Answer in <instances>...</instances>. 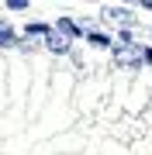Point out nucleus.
Returning a JSON list of instances; mask_svg holds the SVG:
<instances>
[{"label":"nucleus","instance_id":"nucleus-1","mask_svg":"<svg viewBox=\"0 0 152 155\" xmlns=\"http://www.w3.org/2000/svg\"><path fill=\"white\" fill-rule=\"evenodd\" d=\"M114 62H118L121 69H138L142 62H145V48H142L138 41H131V45H114Z\"/></svg>","mask_w":152,"mask_h":155},{"label":"nucleus","instance_id":"nucleus-2","mask_svg":"<svg viewBox=\"0 0 152 155\" xmlns=\"http://www.w3.org/2000/svg\"><path fill=\"white\" fill-rule=\"evenodd\" d=\"M56 31L66 35V38H83V28H79L73 17H59V21H56Z\"/></svg>","mask_w":152,"mask_h":155},{"label":"nucleus","instance_id":"nucleus-3","mask_svg":"<svg viewBox=\"0 0 152 155\" xmlns=\"http://www.w3.org/2000/svg\"><path fill=\"white\" fill-rule=\"evenodd\" d=\"M45 48L56 52V55H66V52H69V38H66V35H59V31H52L49 38H45Z\"/></svg>","mask_w":152,"mask_h":155},{"label":"nucleus","instance_id":"nucleus-4","mask_svg":"<svg viewBox=\"0 0 152 155\" xmlns=\"http://www.w3.org/2000/svg\"><path fill=\"white\" fill-rule=\"evenodd\" d=\"M100 14L104 17H114V21H124V24L131 21V11H128V7H104Z\"/></svg>","mask_w":152,"mask_h":155},{"label":"nucleus","instance_id":"nucleus-5","mask_svg":"<svg viewBox=\"0 0 152 155\" xmlns=\"http://www.w3.org/2000/svg\"><path fill=\"white\" fill-rule=\"evenodd\" d=\"M56 28H49V24H28V31H24V38H49V35Z\"/></svg>","mask_w":152,"mask_h":155},{"label":"nucleus","instance_id":"nucleus-6","mask_svg":"<svg viewBox=\"0 0 152 155\" xmlns=\"http://www.w3.org/2000/svg\"><path fill=\"white\" fill-rule=\"evenodd\" d=\"M0 45H4V48L17 45V41H14V28H11V24H0Z\"/></svg>","mask_w":152,"mask_h":155},{"label":"nucleus","instance_id":"nucleus-7","mask_svg":"<svg viewBox=\"0 0 152 155\" xmlns=\"http://www.w3.org/2000/svg\"><path fill=\"white\" fill-rule=\"evenodd\" d=\"M86 41H90V45H97V48H111V38H107V35H97V31H90V35H86Z\"/></svg>","mask_w":152,"mask_h":155},{"label":"nucleus","instance_id":"nucleus-8","mask_svg":"<svg viewBox=\"0 0 152 155\" xmlns=\"http://www.w3.org/2000/svg\"><path fill=\"white\" fill-rule=\"evenodd\" d=\"M7 11H28V0H7Z\"/></svg>","mask_w":152,"mask_h":155},{"label":"nucleus","instance_id":"nucleus-9","mask_svg":"<svg viewBox=\"0 0 152 155\" xmlns=\"http://www.w3.org/2000/svg\"><path fill=\"white\" fill-rule=\"evenodd\" d=\"M145 62H149V66H152V48H145Z\"/></svg>","mask_w":152,"mask_h":155},{"label":"nucleus","instance_id":"nucleus-10","mask_svg":"<svg viewBox=\"0 0 152 155\" xmlns=\"http://www.w3.org/2000/svg\"><path fill=\"white\" fill-rule=\"evenodd\" d=\"M142 7H145V11H152V0H142Z\"/></svg>","mask_w":152,"mask_h":155}]
</instances>
